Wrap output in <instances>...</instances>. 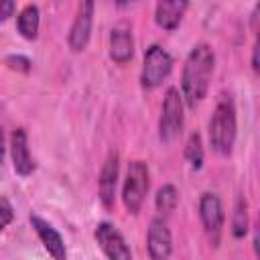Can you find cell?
<instances>
[{
	"instance_id": "cell-11",
	"label": "cell",
	"mask_w": 260,
	"mask_h": 260,
	"mask_svg": "<svg viewBox=\"0 0 260 260\" xmlns=\"http://www.w3.org/2000/svg\"><path fill=\"white\" fill-rule=\"evenodd\" d=\"M10 152H12V165H14V171L22 177L30 175L32 169H35V162H32V156H30V150H28V138H26V132L22 128H16L10 136Z\"/></svg>"
},
{
	"instance_id": "cell-14",
	"label": "cell",
	"mask_w": 260,
	"mask_h": 260,
	"mask_svg": "<svg viewBox=\"0 0 260 260\" xmlns=\"http://www.w3.org/2000/svg\"><path fill=\"white\" fill-rule=\"evenodd\" d=\"M187 2L185 0H162L156 4L154 10V20L158 26L167 28V30H175L187 10Z\"/></svg>"
},
{
	"instance_id": "cell-3",
	"label": "cell",
	"mask_w": 260,
	"mask_h": 260,
	"mask_svg": "<svg viewBox=\"0 0 260 260\" xmlns=\"http://www.w3.org/2000/svg\"><path fill=\"white\" fill-rule=\"evenodd\" d=\"M148 187H150V175H148L146 162L132 160L128 165V173H126V181H124V189H122V201L130 213L140 211L144 197L148 193Z\"/></svg>"
},
{
	"instance_id": "cell-21",
	"label": "cell",
	"mask_w": 260,
	"mask_h": 260,
	"mask_svg": "<svg viewBox=\"0 0 260 260\" xmlns=\"http://www.w3.org/2000/svg\"><path fill=\"white\" fill-rule=\"evenodd\" d=\"M252 69L258 71V43L254 45V51H252Z\"/></svg>"
},
{
	"instance_id": "cell-19",
	"label": "cell",
	"mask_w": 260,
	"mask_h": 260,
	"mask_svg": "<svg viewBox=\"0 0 260 260\" xmlns=\"http://www.w3.org/2000/svg\"><path fill=\"white\" fill-rule=\"evenodd\" d=\"M12 217H14V211H12V205L4 199V197H0V232L12 221Z\"/></svg>"
},
{
	"instance_id": "cell-9",
	"label": "cell",
	"mask_w": 260,
	"mask_h": 260,
	"mask_svg": "<svg viewBox=\"0 0 260 260\" xmlns=\"http://www.w3.org/2000/svg\"><path fill=\"white\" fill-rule=\"evenodd\" d=\"M93 2H83L77 10V16L69 30V47L73 51H83L87 47L89 35H91V22H93Z\"/></svg>"
},
{
	"instance_id": "cell-20",
	"label": "cell",
	"mask_w": 260,
	"mask_h": 260,
	"mask_svg": "<svg viewBox=\"0 0 260 260\" xmlns=\"http://www.w3.org/2000/svg\"><path fill=\"white\" fill-rule=\"evenodd\" d=\"M14 10H16V4H14L12 0H2V2H0V20L10 18V16L14 14Z\"/></svg>"
},
{
	"instance_id": "cell-10",
	"label": "cell",
	"mask_w": 260,
	"mask_h": 260,
	"mask_svg": "<svg viewBox=\"0 0 260 260\" xmlns=\"http://www.w3.org/2000/svg\"><path fill=\"white\" fill-rule=\"evenodd\" d=\"M30 223H32V228H35L39 240L43 242L45 250L49 252V256H51L53 260H67L65 242H63V238L59 236V232H57L49 221H45V219L39 217V215H30Z\"/></svg>"
},
{
	"instance_id": "cell-15",
	"label": "cell",
	"mask_w": 260,
	"mask_h": 260,
	"mask_svg": "<svg viewBox=\"0 0 260 260\" xmlns=\"http://www.w3.org/2000/svg\"><path fill=\"white\" fill-rule=\"evenodd\" d=\"M39 24H41V14H39V8L35 4H26L20 14H18V20H16V26H18V32L32 41L37 39V32H39Z\"/></svg>"
},
{
	"instance_id": "cell-18",
	"label": "cell",
	"mask_w": 260,
	"mask_h": 260,
	"mask_svg": "<svg viewBox=\"0 0 260 260\" xmlns=\"http://www.w3.org/2000/svg\"><path fill=\"white\" fill-rule=\"evenodd\" d=\"M185 156H187V160L193 169H201V165H203V144H201V136L197 132H193L189 136L187 146H185Z\"/></svg>"
},
{
	"instance_id": "cell-4",
	"label": "cell",
	"mask_w": 260,
	"mask_h": 260,
	"mask_svg": "<svg viewBox=\"0 0 260 260\" xmlns=\"http://www.w3.org/2000/svg\"><path fill=\"white\" fill-rule=\"evenodd\" d=\"M173 69V59L171 55L158 47V45H152L146 49L144 53V63H142V75H140V81L146 89H154L158 87L171 73Z\"/></svg>"
},
{
	"instance_id": "cell-13",
	"label": "cell",
	"mask_w": 260,
	"mask_h": 260,
	"mask_svg": "<svg viewBox=\"0 0 260 260\" xmlns=\"http://www.w3.org/2000/svg\"><path fill=\"white\" fill-rule=\"evenodd\" d=\"M116 185H118V154L112 152L108 156V160L104 162L102 173H100V199H102L104 207L114 205Z\"/></svg>"
},
{
	"instance_id": "cell-6",
	"label": "cell",
	"mask_w": 260,
	"mask_h": 260,
	"mask_svg": "<svg viewBox=\"0 0 260 260\" xmlns=\"http://www.w3.org/2000/svg\"><path fill=\"white\" fill-rule=\"evenodd\" d=\"M95 240L102 252L108 256V260H132V252L116 225L102 221L95 228Z\"/></svg>"
},
{
	"instance_id": "cell-22",
	"label": "cell",
	"mask_w": 260,
	"mask_h": 260,
	"mask_svg": "<svg viewBox=\"0 0 260 260\" xmlns=\"http://www.w3.org/2000/svg\"><path fill=\"white\" fill-rule=\"evenodd\" d=\"M4 150H6V146H4V132L0 128V162L4 160Z\"/></svg>"
},
{
	"instance_id": "cell-8",
	"label": "cell",
	"mask_w": 260,
	"mask_h": 260,
	"mask_svg": "<svg viewBox=\"0 0 260 260\" xmlns=\"http://www.w3.org/2000/svg\"><path fill=\"white\" fill-rule=\"evenodd\" d=\"M146 246H148V256L150 260H169L173 252V238L171 230L165 219L156 217L150 221L148 236H146Z\"/></svg>"
},
{
	"instance_id": "cell-7",
	"label": "cell",
	"mask_w": 260,
	"mask_h": 260,
	"mask_svg": "<svg viewBox=\"0 0 260 260\" xmlns=\"http://www.w3.org/2000/svg\"><path fill=\"white\" fill-rule=\"evenodd\" d=\"M199 217H201V223L209 236V240L213 244L219 242V236H221V228H223V205H221V199L215 195V193H203L201 199H199Z\"/></svg>"
},
{
	"instance_id": "cell-16",
	"label": "cell",
	"mask_w": 260,
	"mask_h": 260,
	"mask_svg": "<svg viewBox=\"0 0 260 260\" xmlns=\"http://www.w3.org/2000/svg\"><path fill=\"white\" fill-rule=\"evenodd\" d=\"M248 232V205L244 197H238L234 215H232V236L234 238H244Z\"/></svg>"
},
{
	"instance_id": "cell-17",
	"label": "cell",
	"mask_w": 260,
	"mask_h": 260,
	"mask_svg": "<svg viewBox=\"0 0 260 260\" xmlns=\"http://www.w3.org/2000/svg\"><path fill=\"white\" fill-rule=\"evenodd\" d=\"M177 203H179V193H177V189L173 185H165V187L158 189V193H156V209L160 213L175 211Z\"/></svg>"
},
{
	"instance_id": "cell-1",
	"label": "cell",
	"mask_w": 260,
	"mask_h": 260,
	"mask_svg": "<svg viewBox=\"0 0 260 260\" xmlns=\"http://www.w3.org/2000/svg\"><path fill=\"white\" fill-rule=\"evenodd\" d=\"M213 65H215L213 51L205 43L195 45L187 55L183 75H181V91H183L181 98H185L189 108H195L205 98L209 79L213 73Z\"/></svg>"
},
{
	"instance_id": "cell-12",
	"label": "cell",
	"mask_w": 260,
	"mask_h": 260,
	"mask_svg": "<svg viewBox=\"0 0 260 260\" xmlns=\"http://www.w3.org/2000/svg\"><path fill=\"white\" fill-rule=\"evenodd\" d=\"M132 53H134V39H132V30L128 24L120 22L112 28V35H110V57L116 61V63H126L132 59Z\"/></svg>"
},
{
	"instance_id": "cell-5",
	"label": "cell",
	"mask_w": 260,
	"mask_h": 260,
	"mask_svg": "<svg viewBox=\"0 0 260 260\" xmlns=\"http://www.w3.org/2000/svg\"><path fill=\"white\" fill-rule=\"evenodd\" d=\"M183 128V98L177 87H169L162 102V112L158 120V134L165 142L179 136Z\"/></svg>"
},
{
	"instance_id": "cell-2",
	"label": "cell",
	"mask_w": 260,
	"mask_h": 260,
	"mask_svg": "<svg viewBox=\"0 0 260 260\" xmlns=\"http://www.w3.org/2000/svg\"><path fill=\"white\" fill-rule=\"evenodd\" d=\"M236 140V108L230 95H221L209 120V142L215 152L230 154Z\"/></svg>"
}]
</instances>
